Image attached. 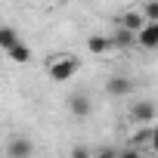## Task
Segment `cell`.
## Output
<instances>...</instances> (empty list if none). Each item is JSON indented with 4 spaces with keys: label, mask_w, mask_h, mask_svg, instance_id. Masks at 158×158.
<instances>
[{
    "label": "cell",
    "mask_w": 158,
    "mask_h": 158,
    "mask_svg": "<svg viewBox=\"0 0 158 158\" xmlns=\"http://www.w3.org/2000/svg\"><path fill=\"white\" fill-rule=\"evenodd\" d=\"M77 68H81V59H77V56H71V53H65V56H56V59H50V65H47V74H50V81H56V84H65V81H71V77L77 74Z\"/></svg>",
    "instance_id": "1"
},
{
    "label": "cell",
    "mask_w": 158,
    "mask_h": 158,
    "mask_svg": "<svg viewBox=\"0 0 158 158\" xmlns=\"http://www.w3.org/2000/svg\"><path fill=\"white\" fill-rule=\"evenodd\" d=\"M130 121L133 124H152L155 121V115H158V106L152 102V99H136L133 106H130Z\"/></svg>",
    "instance_id": "2"
},
{
    "label": "cell",
    "mask_w": 158,
    "mask_h": 158,
    "mask_svg": "<svg viewBox=\"0 0 158 158\" xmlns=\"http://www.w3.org/2000/svg\"><path fill=\"white\" fill-rule=\"evenodd\" d=\"M3 152H6V158H31L34 155V143L28 136H10Z\"/></svg>",
    "instance_id": "3"
},
{
    "label": "cell",
    "mask_w": 158,
    "mask_h": 158,
    "mask_svg": "<svg viewBox=\"0 0 158 158\" xmlns=\"http://www.w3.org/2000/svg\"><path fill=\"white\" fill-rule=\"evenodd\" d=\"M68 112H71L74 118H87V115L93 112V102H90V96H87L84 90L68 93Z\"/></svg>",
    "instance_id": "4"
},
{
    "label": "cell",
    "mask_w": 158,
    "mask_h": 158,
    "mask_svg": "<svg viewBox=\"0 0 158 158\" xmlns=\"http://www.w3.org/2000/svg\"><path fill=\"white\" fill-rule=\"evenodd\" d=\"M109 44H112V50H133L136 47V31H127V28L115 25V31L109 34Z\"/></svg>",
    "instance_id": "5"
},
{
    "label": "cell",
    "mask_w": 158,
    "mask_h": 158,
    "mask_svg": "<svg viewBox=\"0 0 158 158\" xmlns=\"http://www.w3.org/2000/svg\"><path fill=\"white\" fill-rule=\"evenodd\" d=\"M136 47L143 50H158V22H146L136 31Z\"/></svg>",
    "instance_id": "6"
},
{
    "label": "cell",
    "mask_w": 158,
    "mask_h": 158,
    "mask_svg": "<svg viewBox=\"0 0 158 158\" xmlns=\"http://www.w3.org/2000/svg\"><path fill=\"white\" fill-rule=\"evenodd\" d=\"M106 93L109 96H127V93H133V81L127 74H112L106 81Z\"/></svg>",
    "instance_id": "7"
},
{
    "label": "cell",
    "mask_w": 158,
    "mask_h": 158,
    "mask_svg": "<svg viewBox=\"0 0 158 158\" xmlns=\"http://www.w3.org/2000/svg\"><path fill=\"white\" fill-rule=\"evenodd\" d=\"M115 25H121V28H127V31H139V28L146 25V19H143L139 10H127V13H121V16L115 19Z\"/></svg>",
    "instance_id": "8"
},
{
    "label": "cell",
    "mask_w": 158,
    "mask_h": 158,
    "mask_svg": "<svg viewBox=\"0 0 158 158\" xmlns=\"http://www.w3.org/2000/svg\"><path fill=\"white\" fill-rule=\"evenodd\" d=\"M19 40H22V37H19V31H16V28H10V25H0V53H3V56H6V53H10V50H13Z\"/></svg>",
    "instance_id": "9"
},
{
    "label": "cell",
    "mask_w": 158,
    "mask_h": 158,
    "mask_svg": "<svg viewBox=\"0 0 158 158\" xmlns=\"http://www.w3.org/2000/svg\"><path fill=\"white\" fill-rule=\"evenodd\" d=\"M6 59H10V62H16V65H28V62H31V47H28L25 40H19V44L6 53Z\"/></svg>",
    "instance_id": "10"
},
{
    "label": "cell",
    "mask_w": 158,
    "mask_h": 158,
    "mask_svg": "<svg viewBox=\"0 0 158 158\" xmlns=\"http://www.w3.org/2000/svg\"><path fill=\"white\" fill-rule=\"evenodd\" d=\"M87 50H90V53H96V56L109 53V50H112V44H109V34H90V37H87Z\"/></svg>",
    "instance_id": "11"
},
{
    "label": "cell",
    "mask_w": 158,
    "mask_h": 158,
    "mask_svg": "<svg viewBox=\"0 0 158 158\" xmlns=\"http://www.w3.org/2000/svg\"><path fill=\"white\" fill-rule=\"evenodd\" d=\"M139 13H143V19H146V22H158V0H146Z\"/></svg>",
    "instance_id": "12"
},
{
    "label": "cell",
    "mask_w": 158,
    "mask_h": 158,
    "mask_svg": "<svg viewBox=\"0 0 158 158\" xmlns=\"http://www.w3.org/2000/svg\"><path fill=\"white\" fill-rule=\"evenodd\" d=\"M149 136H152V127L143 124V130H136V133L130 136V143H133V146H143V143H149Z\"/></svg>",
    "instance_id": "13"
},
{
    "label": "cell",
    "mask_w": 158,
    "mask_h": 158,
    "mask_svg": "<svg viewBox=\"0 0 158 158\" xmlns=\"http://www.w3.org/2000/svg\"><path fill=\"white\" fill-rule=\"evenodd\" d=\"M90 155H93V152H90L87 146H74V149H71V158H90Z\"/></svg>",
    "instance_id": "14"
},
{
    "label": "cell",
    "mask_w": 158,
    "mask_h": 158,
    "mask_svg": "<svg viewBox=\"0 0 158 158\" xmlns=\"http://www.w3.org/2000/svg\"><path fill=\"white\" fill-rule=\"evenodd\" d=\"M118 158H143V155H139V149H136V146H130V149L118 152Z\"/></svg>",
    "instance_id": "15"
},
{
    "label": "cell",
    "mask_w": 158,
    "mask_h": 158,
    "mask_svg": "<svg viewBox=\"0 0 158 158\" xmlns=\"http://www.w3.org/2000/svg\"><path fill=\"white\" fill-rule=\"evenodd\" d=\"M90 158H118V152H115V149H99V152H93Z\"/></svg>",
    "instance_id": "16"
},
{
    "label": "cell",
    "mask_w": 158,
    "mask_h": 158,
    "mask_svg": "<svg viewBox=\"0 0 158 158\" xmlns=\"http://www.w3.org/2000/svg\"><path fill=\"white\" fill-rule=\"evenodd\" d=\"M149 149L158 155V127H152V136H149Z\"/></svg>",
    "instance_id": "17"
}]
</instances>
